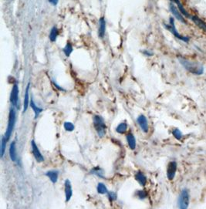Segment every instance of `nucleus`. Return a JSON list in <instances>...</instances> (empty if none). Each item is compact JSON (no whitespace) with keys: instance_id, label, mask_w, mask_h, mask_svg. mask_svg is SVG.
Listing matches in <instances>:
<instances>
[{"instance_id":"nucleus-1","label":"nucleus","mask_w":206,"mask_h":209,"mask_svg":"<svg viewBox=\"0 0 206 209\" xmlns=\"http://www.w3.org/2000/svg\"><path fill=\"white\" fill-rule=\"evenodd\" d=\"M178 61L182 64V66L189 73H192L194 75H202L204 73V66L202 64L197 63V62L191 61L189 60H187L185 58L178 56Z\"/></svg>"},{"instance_id":"nucleus-2","label":"nucleus","mask_w":206,"mask_h":209,"mask_svg":"<svg viewBox=\"0 0 206 209\" xmlns=\"http://www.w3.org/2000/svg\"><path fill=\"white\" fill-rule=\"evenodd\" d=\"M164 26H165V28L166 30H168L169 32H171L173 35H175V37H176L177 39L182 40V41H184L185 43H187L190 41V37L186 36V35H181V34L177 31L175 26V19H174L173 17H171V18H170L169 24H165V23H164Z\"/></svg>"},{"instance_id":"nucleus-3","label":"nucleus","mask_w":206,"mask_h":209,"mask_svg":"<svg viewBox=\"0 0 206 209\" xmlns=\"http://www.w3.org/2000/svg\"><path fill=\"white\" fill-rule=\"evenodd\" d=\"M93 126H94V128L97 131L98 136L102 137L105 135L107 127L105 124V121L102 117L99 116V115H96L93 117Z\"/></svg>"},{"instance_id":"nucleus-4","label":"nucleus","mask_w":206,"mask_h":209,"mask_svg":"<svg viewBox=\"0 0 206 209\" xmlns=\"http://www.w3.org/2000/svg\"><path fill=\"white\" fill-rule=\"evenodd\" d=\"M190 202L189 191L187 188H183L181 191V194L178 197V205L181 209H186L188 208Z\"/></svg>"},{"instance_id":"nucleus-5","label":"nucleus","mask_w":206,"mask_h":209,"mask_svg":"<svg viewBox=\"0 0 206 209\" xmlns=\"http://www.w3.org/2000/svg\"><path fill=\"white\" fill-rule=\"evenodd\" d=\"M15 123H16V112L15 110L13 108H12L10 110V116H9V122H8V126L7 129H6V134L5 137L7 139V140H10V137L12 135V133L13 131V129L15 127Z\"/></svg>"},{"instance_id":"nucleus-6","label":"nucleus","mask_w":206,"mask_h":209,"mask_svg":"<svg viewBox=\"0 0 206 209\" xmlns=\"http://www.w3.org/2000/svg\"><path fill=\"white\" fill-rule=\"evenodd\" d=\"M177 167H178V164H177L176 161H171L167 164V177L170 181H172L175 178V174H176L177 171Z\"/></svg>"},{"instance_id":"nucleus-7","label":"nucleus","mask_w":206,"mask_h":209,"mask_svg":"<svg viewBox=\"0 0 206 209\" xmlns=\"http://www.w3.org/2000/svg\"><path fill=\"white\" fill-rule=\"evenodd\" d=\"M169 10H170L171 13H172V15L175 16V19H178V21H180L181 23H184V24H187V22H186L185 19H184L183 15H182V13H181V12L179 11L178 7H176L174 4L170 3V5H169Z\"/></svg>"},{"instance_id":"nucleus-8","label":"nucleus","mask_w":206,"mask_h":209,"mask_svg":"<svg viewBox=\"0 0 206 209\" xmlns=\"http://www.w3.org/2000/svg\"><path fill=\"white\" fill-rule=\"evenodd\" d=\"M10 101L13 106L17 107L18 106V101H19V86L17 84H14L13 86L10 96Z\"/></svg>"},{"instance_id":"nucleus-9","label":"nucleus","mask_w":206,"mask_h":209,"mask_svg":"<svg viewBox=\"0 0 206 209\" xmlns=\"http://www.w3.org/2000/svg\"><path fill=\"white\" fill-rule=\"evenodd\" d=\"M31 148H32V151H33V154L34 157H35L36 160L38 162H43L44 161V157L41 154L40 151L38 148L37 145L36 144L35 141L34 140H32L31 141Z\"/></svg>"},{"instance_id":"nucleus-10","label":"nucleus","mask_w":206,"mask_h":209,"mask_svg":"<svg viewBox=\"0 0 206 209\" xmlns=\"http://www.w3.org/2000/svg\"><path fill=\"white\" fill-rule=\"evenodd\" d=\"M137 121L142 131H144V133L148 132V122H147V118L145 117L144 115H140L137 117Z\"/></svg>"},{"instance_id":"nucleus-11","label":"nucleus","mask_w":206,"mask_h":209,"mask_svg":"<svg viewBox=\"0 0 206 209\" xmlns=\"http://www.w3.org/2000/svg\"><path fill=\"white\" fill-rule=\"evenodd\" d=\"M190 19L191 21H193V23L196 25L198 27L205 31L206 32V23L204 22L202 19H201L199 17L196 16H190Z\"/></svg>"},{"instance_id":"nucleus-12","label":"nucleus","mask_w":206,"mask_h":209,"mask_svg":"<svg viewBox=\"0 0 206 209\" xmlns=\"http://www.w3.org/2000/svg\"><path fill=\"white\" fill-rule=\"evenodd\" d=\"M65 195H66V202H69L70 200L71 197L73 194V190H72V185H71L70 181V180H66L65 181Z\"/></svg>"},{"instance_id":"nucleus-13","label":"nucleus","mask_w":206,"mask_h":209,"mask_svg":"<svg viewBox=\"0 0 206 209\" xmlns=\"http://www.w3.org/2000/svg\"><path fill=\"white\" fill-rule=\"evenodd\" d=\"M106 32V21L104 18H100L99 20V30H98V35L99 37L104 38Z\"/></svg>"},{"instance_id":"nucleus-14","label":"nucleus","mask_w":206,"mask_h":209,"mask_svg":"<svg viewBox=\"0 0 206 209\" xmlns=\"http://www.w3.org/2000/svg\"><path fill=\"white\" fill-rule=\"evenodd\" d=\"M135 179L138 181V183L141 186H145L147 184V177L144 174L143 172L138 171L135 174Z\"/></svg>"},{"instance_id":"nucleus-15","label":"nucleus","mask_w":206,"mask_h":209,"mask_svg":"<svg viewBox=\"0 0 206 209\" xmlns=\"http://www.w3.org/2000/svg\"><path fill=\"white\" fill-rule=\"evenodd\" d=\"M30 83H28L26 86V92H25V97H24V104H23V112H26L28 109L29 103H30V95H29V91H30Z\"/></svg>"},{"instance_id":"nucleus-16","label":"nucleus","mask_w":206,"mask_h":209,"mask_svg":"<svg viewBox=\"0 0 206 209\" xmlns=\"http://www.w3.org/2000/svg\"><path fill=\"white\" fill-rule=\"evenodd\" d=\"M46 175L50 178V180L53 183H56V182H57L59 172L57 171H49L46 173Z\"/></svg>"},{"instance_id":"nucleus-17","label":"nucleus","mask_w":206,"mask_h":209,"mask_svg":"<svg viewBox=\"0 0 206 209\" xmlns=\"http://www.w3.org/2000/svg\"><path fill=\"white\" fill-rule=\"evenodd\" d=\"M127 140L128 145L131 150H134L136 148V140L134 136L131 132H130L127 135Z\"/></svg>"},{"instance_id":"nucleus-18","label":"nucleus","mask_w":206,"mask_h":209,"mask_svg":"<svg viewBox=\"0 0 206 209\" xmlns=\"http://www.w3.org/2000/svg\"><path fill=\"white\" fill-rule=\"evenodd\" d=\"M10 158L13 161H16L17 154H16V143L14 141L10 144Z\"/></svg>"},{"instance_id":"nucleus-19","label":"nucleus","mask_w":206,"mask_h":209,"mask_svg":"<svg viewBox=\"0 0 206 209\" xmlns=\"http://www.w3.org/2000/svg\"><path fill=\"white\" fill-rule=\"evenodd\" d=\"M174 2L176 3L177 6H178V9L179 10V11L181 12V13H182V15L185 16V17H187V18H190V16H190L189 14H188V13L186 11V10L184 8L183 5L181 3L180 0H174Z\"/></svg>"},{"instance_id":"nucleus-20","label":"nucleus","mask_w":206,"mask_h":209,"mask_svg":"<svg viewBox=\"0 0 206 209\" xmlns=\"http://www.w3.org/2000/svg\"><path fill=\"white\" fill-rule=\"evenodd\" d=\"M58 34H59V30L56 28V26H53L51 30H50V35H49V38H50V41L51 42H55L56 40V38L58 36Z\"/></svg>"},{"instance_id":"nucleus-21","label":"nucleus","mask_w":206,"mask_h":209,"mask_svg":"<svg viewBox=\"0 0 206 209\" xmlns=\"http://www.w3.org/2000/svg\"><path fill=\"white\" fill-rule=\"evenodd\" d=\"M30 106L32 107V109L34 111V114H35V119H37V117H39V114H40L42 111H43V109L42 108H39V106H37L35 104V103H34V101L33 100H30Z\"/></svg>"},{"instance_id":"nucleus-22","label":"nucleus","mask_w":206,"mask_h":209,"mask_svg":"<svg viewBox=\"0 0 206 209\" xmlns=\"http://www.w3.org/2000/svg\"><path fill=\"white\" fill-rule=\"evenodd\" d=\"M127 124L125 122L120 123L117 127V128H116V131H117L118 134H124L127 131Z\"/></svg>"},{"instance_id":"nucleus-23","label":"nucleus","mask_w":206,"mask_h":209,"mask_svg":"<svg viewBox=\"0 0 206 209\" xmlns=\"http://www.w3.org/2000/svg\"><path fill=\"white\" fill-rule=\"evenodd\" d=\"M97 192H98L99 194H107L108 191L106 185L103 183H99L98 185H97Z\"/></svg>"},{"instance_id":"nucleus-24","label":"nucleus","mask_w":206,"mask_h":209,"mask_svg":"<svg viewBox=\"0 0 206 209\" xmlns=\"http://www.w3.org/2000/svg\"><path fill=\"white\" fill-rule=\"evenodd\" d=\"M73 52V47L70 43H67L66 47L63 48V52L66 55V56H70Z\"/></svg>"},{"instance_id":"nucleus-25","label":"nucleus","mask_w":206,"mask_h":209,"mask_svg":"<svg viewBox=\"0 0 206 209\" xmlns=\"http://www.w3.org/2000/svg\"><path fill=\"white\" fill-rule=\"evenodd\" d=\"M6 142H7V139L6 138V137L3 136L2 137V143H1V158H2L5 154V151L6 148Z\"/></svg>"},{"instance_id":"nucleus-26","label":"nucleus","mask_w":206,"mask_h":209,"mask_svg":"<svg viewBox=\"0 0 206 209\" xmlns=\"http://www.w3.org/2000/svg\"><path fill=\"white\" fill-rule=\"evenodd\" d=\"M91 174H95V175L98 176V177H104V171L101 169L100 168H99V167H97V168H94L93 169V170L91 171Z\"/></svg>"},{"instance_id":"nucleus-27","label":"nucleus","mask_w":206,"mask_h":209,"mask_svg":"<svg viewBox=\"0 0 206 209\" xmlns=\"http://www.w3.org/2000/svg\"><path fill=\"white\" fill-rule=\"evenodd\" d=\"M173 136L175 137V138L177 139L178 140H181L183 137V134H182V131L178 128H175L172 131Z\"/></svg>"},{"instance_id":"nucleus-28","label":"nucleus","mask_w":206,"mask_h":209,"mask_svg":"<svg viewBox=\"0 0 206 209\" xmlns=\"http://www.w3.org/2000/svg\"><path fill=\"white\" fill-rule=\"evenodd\" d=\"M137 196L140 198V199H145L147 197V193L145 190H140L137 191Z\"/></svg>"},{"instance_id":"nucleus-29","label":"nucleus","mask_w":206,"mask_h":209,"mask_svg":"<svg viewBox=\"0 0 206 209\" xmlns=\"http://www.w3.org/2000/svg\"><path fill=\"white\" fill-rule=\"evenodd\" d=\"M64 128L67 131H73L74 130V125L70 122H65L64 123Z\"/></svg>"},{"instance_id":"nucleus-30","label":"nucleus","mask_w":206,"mask_h":209,"mask_svg":"<svg viewBox=\"0 0 206 209\" xmlns=\"http://www.w3.org/2000/svg\"><path fill=\"white\" fill-rule=\"evenodd\" d=\"M107 194H108V198H109V200L111 202H113V201H115V200L117 199V194H116L115 192L110 191V192H108Z\"/></svg>"},{"instance_id":"nucleus-31","label":"nucleus","mask_w":206,"mask_h":209,"mask_svg":"<svg viewBox=\"0 0 206 209\" xmlns=\"http://www.w3.org/2000/svg\"><path fill=\"white\" fill-rule=\"evenodd\" d=\"M142 52H143L144 54L146 56H151L154 55L153 52H151V51H150V50H147V49H146V50H144Z\"/></svg>"},{"instance_id":"nucleus-32","label":"nucleus","mask_w":206,"mask_h":209,"mask_svg":"<svg viewBox=\"0 0 206 209\" xmlns=\"http://www.w3.org/2000/svg\"><path fill=\"white\" fill-rule=\"evenodd\" d=\"M48 2L50 4H52L53 6H56L58 4V2H59V0H48Z\"/></svg>"},{"instance_id":"nucleus-33","label":"nucleus","mask_w":206,"mask_h":209,"mask_svg":"<svg viewBox=\"0 0 206 209\" xmlns=\"http://www.w3.org/2000/svg\"><path fill=\"white\" fill-rule=\"evenodd\" d=\"M169 1H171V2H174V0H169Z\"/></svg>"}]
</instances>
